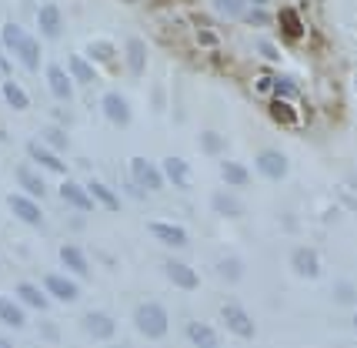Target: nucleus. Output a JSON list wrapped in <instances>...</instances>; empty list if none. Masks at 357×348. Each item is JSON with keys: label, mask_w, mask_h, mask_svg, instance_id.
Returning <instances> with one entry per match:
<instances>
[{"label": "nucleus", "mask_w": 357, "mask_h": 348, "mask_svg": "<svg viewBox=\"0 0 357 348\" xmlns=\"http://www.w3.org/2000/svg\"><path fill=\"white\" fill-rule=\"evenodd\" d=\"M267 114H271V121L280 124V127H297L301 124L297 108H291V101H287V97H274V101H271V108H267Z\"/></svg>", "instance_id": "obj_19"}, {"label": "nucleus", "mask_w": 357, "mask_h": 348, "mask_svg": "<svg viewBox=\"0 0 357 348\" xmlns=\"http://www.w3.org/2000/svg\"><path fill=\"white\" fill-rule=\"evenodd\" d=\"M250 7H267V3H271V0H248Z\"/></svg>", "instance_id": "obj_40"}, {"label": "nucleus", "mask_w": 357, "mask_h": 348, "mask_svg": "<svg viewBox=\"0 0 357 348\" xmlns=\"http://www.w3.org/2000/svg\"><path fill=\"white\" fill-rule=\"evenodd\" d=\"M17 295H20V301H24V305H31V308H37V312H44L47 305H50V298H47L37 285H31V282L17 285Z\"/></svg>", "instance_id": "obj_28"}, {"label": "nucleus", "mask_w": 357, "mask_h": 348, "mask_svg": "<svg viewBox=\"0 0 357 348\" xmlns=\"http://www.w3.org/2000/svg\"><path fill=\"white\" fill-rule=\"evenodd\" d=\"M61 198L70 208H77V211H93V208H97V201H93L91 191H87V184H77V181H63Z\"/></svg>", "instance_id": "obj_14"}, {"label": "nucleus", "mask_w": 357, "mask_h": 348, "mask_svg": "<svg viewBox=\"0 0 357 348\" xmlns=\"http://www.w3.org/2000/svg\"><path fill=\"white\" fill-rule=\"evenodd\" d=\"M331 295L337 305H357V285L354 282H337V285L331 288Z\"/></svg>", "instance_id": "obj_34"}, {"label": "nucleus", "mask_w": 357, "mask_h": 348, "mask_svg": "<svg viewBox=\"0 0 357 348\" xmlns=\"http://www.w3.org/2000/svg\"><path fill=\"white\" fill-rule=\"evenodd\" d=\"M17 184L27 191V194H33V198H44L47 194V184L31 171V168H20V171H17Z\"/></svg>", "instance_id": "obj_30"}, {"label": "nucleus", "mask_w": 357, "mask_h": 348, "mask_svg": "<svg viewBox=\"0 0 357 348\" xmlns=\"http://www.w3.org/2000/svg\"><path fill=\"white\" fill-rule=\"evenodd\" d=\"M291 268H294L297 278L314 282V278H321V254L314 252V248H307V245H301V248L291 252Z\"/></svg>", "instance_id": "obj_8"}, {"label": "nucleus", "mask_w": 357, "mask_h": 348, "mask_svg": "<svg viewBox=\"0 0 357 348\" xmlns=\"http://www.w3.org/2000/svg\"><path fill=\"white\" fill-rule=\"evenodd\" d=\"M218 275L224 282H241V278H244V261H241L237 254H227V258L218 261Z\"/></svg>", "instance_id": "obj_29"}, {"label": "nucleus", "mask_w": 357, "mask_h": 348, "mask_svg": "<svg viewBox=\"0 0 357 348\" xmlns=\"http://www.w3.org/2000/svg\"><path fill=\"white\" fill-rule=\"evenodd\" d=\"M354 332H357V315H354Z\"/></svg>", "instance_id": "obj_41"}, {"label": "nucleus", "mask_w": 357, "mask_h": 348, "mask_svg": "<svg viewBox=\"0 0 357 348\" xmlns=\"http://www.w3.org/2000/svg\"><path fill=\"white\" fill-rule=\"evenodd\" d=\"M84 335H91L93 342H110L117 335V321L107 315V312H87L84 321H80Z\"/></svg>", "instance_id": "obj_9"}, {"label": "nucleus", "mask_w": 357, "mask_h": 348, "mask_svg": "<svg viewBox=\"0 0 357 348\" xmlns=\"http://www.w3.org/2000/svg\"><path fill=\"white\" fill-rule=\"evenodd\" d=\"M87 191L93 194V201H97L100 208H107V211H121V194L110 188V184H104V181H91Z\"/></svg>", "instance_id": "obj_24"}, {"label": "nucleus", "mask_w": 357, "mask_h": 348, "mask_svg": "<svg viewBox=\"0 0 357 348\" xmlns=\"http://www.w3.org/2000/svg\"><path fill=\"white\" fill-rule=\"evenodd\" d=\"M0 321H7L10 328H24L27 318H24V312H20L10 298H0Z\"/></svg>", "instance_id": "obj_31"}, {"label": "nucleus", "mask_w": 357, "mask_h": 348, "mask_svg": "<svg viewBox=\"0 0 357 348\" xmlns=\"http://www.w3.org/2000/svg\"><path fill=\"white\" fill-rule=\"evenodd\" d=\"M301 94V87H297L291 78H274V97H287V101H294Z\"/></svg>", "instance_id": "obj_37"}, {"label": "nucleus", "mask_w": 357, "mask_h": 348, "mask_svg": "<svg viewBox=\"0 0 357 348\" xmlns=\"http://www.w3.org/2000/svg\"><path fill=\"white\" fill-rule=\"evenodd\" d=\"M134 328H137L144 338L160 342L164 335L171 332V315H167V308H164L160 301H144V305L134 308Z\"/></svg>", "instance_id": "obj_1"}, {"label": "nucleus", "mask_w": 357, "mask_h": 348, "mask_svg": "<svg viewBox=\"0 0 357 348\" xmlns=\"http://www.w3.org/2000/svg\"><path fill=\"white\" fill-rule=\"evenodd\" d=\"M220 321H224V328L231 335H237V338H254V335H257V325H254V318H250V312L244 305L227 301V305L220 308Z\"/></svg>", "instance_id": "obj_3"}, {"label": "nucleus", "mask_w": 357, "mask_h": 348, "mask_svg": "<svg viewBox=\"0 0 357 348\" xmlns=\"http://www.w3.org/2000/svg\"><path fill=\"white\" fill-rule=\"evenodd\" d=\"M3 41H7V48L20 57V64H24L27 71H37V67H40V44H37L33 37H27L17 24H7V27H3Z\"/></svg>", "instance_id": "obj_2"}, {"label": "nucleus", "mask_w": 357, "mask_h": 348, "mask_svg": "<svg viewBox=\"0 0 357 348\" xmlns=\"http://www.w3.org/2000/svg\"><path fill=\"white\" fill-rule=\"evenodd\" d=\"M74 84L77 80L70 78V71H63L61 64H50L47 67V87H50V94L57 97V101H70L74 97Z\"/></svg>", "instance_id": "obj_11"}, {"label": "nucleus", "mask_w": 357, "mask_h": 348, "mask_svg": "<svg viewBox=\"0 0 357 348\" xmlns=\"http://www.w3.org/2000/svg\"><path fill=\"white\" fill-rule=\"evenodd\" d=\"M44 291H47V295H54L57 301H67V305L80 298L77 282H70V278H63V275H47V278H44Z\"/></svg>", "instance_id": "obj_13"}, {"label": "nucleus", "mask_w": 357, "mask_h": 348, "mask_svg": "<svg viewBox=\"0 0 357 348\" xmlns=\"http://www.w3.org/2000/svg\"><path fill=\"white\" fill-rule=\"evenodd\" d=\"M124 57H127V71H130L134 78H140V74L147 71V44H144L140 37H127Z\"/></svg>", "instance_id": "obj_17"}, {"label": "nucleus", "mask_w": 357, "mask_h": 348, "mask_svg": "<svg viewBox=\"0 0 357 348\" xmlns=\"http://www.w3.org/2000/svg\"><path fill=\"white\" fill-rule=\"evenodd\" d=\"M61 261H63V268H70L74 275H80V278H87V275H91V261H87V254L80 252L77 245H63Z\"/></svg>", "instance_id": "obj_20"}, {"label": "nucleus", "mask_w": 357, "mask_h": 348, "mask_svg": "<svg viewBox=\"0 0 357 348\" xmlns=\"http://www.w3.org/2000/svg\"><path fill=\"white\" fill-rule=\"evenodd\" d=\"M187 342H194L197 348H214L218 345V332L204 321H190L187 325Z\"/></svg>", "instance_id": "obj_25"}, {"label": "nucleus", "mask_w": 357, "mask_h": 348, "mask_svg": "<svg viewBox=\"0 0 357 348\" xmlns=\"http://www.w3.org/2000/svg\"><path fill=\"white\" fill-rule=\"evenodd\" d=\"M37 27H40V34H44V37L57 41V37L63 34V14H61V7L44 3V7H40V14H37Z\"/></svg>", "instance_id": "obj_15"}, {"label": "nucleus", "mask_w": 357, "mask_h": 348, "mask_svg": "<svg viewBox=\"0 0 357 348\" xmlns=\"http://www.w3.org/2000/svg\"><path fill=\"white\" fill-rule=\"evenodd\" d=\"M27 154H31V158L37 161V164H40V168H47V171H57V174H63V171H67V164H63V161L57 158V154H54V151H47L44 144L31 141V144H27Z\"/></svg>", "instance_id": "obj_22"}, {"label": "nucleus", "mask_w": 357, "mask_h": 348, "mask_svg": "<svg viewBox=\"0 0 357 348\" xmlns=\"http://www.w3.org/2000/svg\"><path fill=\"white\" fill-rule=\"evenodd\" d=\"M244 20L254 24V27H264V24H271V14H267L264 7H254V10H244Z\"/></svg>", "instance_id": "obj_38"}, {"label": "nucleus", "mask_w": 357, "mask_h": 348, "mask_svg": "<svg viewBox=\"0 0 357 348\" xmlns=\"http://www.w3.org/2000/svg\"><path fill=\"white\" fill-rule=\"evenodd\" d=\"M130 181H134V184H140L144 191H151V194H154V191L164 188V181H167V177H164V171L157 168L154 161H147V158H140V154H134V158H130Z\"/></svg>", "instance_id": "obj_4"}, {"label": "nucleus", "mask_w": 357, "mask_h": 348, "mask_svg": "<svg viewBox=\"0 0 357 348\" xmlns=\"http://www.w3.org/2000/svg\"><path fill=\"white\" fill-rule=\"evenodd\" d=\"M147 231H151V238H157L160 245H171V248H184L187 245V231L174 222H151Z\"/></svg>", "instance_id": "obj_12"}, {"label": "nucleus", "mask_w": 357, "mask_h": 348, "mask_svg": "<svg viewBox=\"0 0 357 348\" xmlns=\"http://www.w3.org/2000/svg\"><path fill=\"white\" fill-rule=\"evenodd\" d=\"M220 177L227 188H248L250 184V171L241 161H220Z\"/></svg>", "instance_id": "obj_21"}, {"label": "nucleus", "mask_w": 357, "mask_h": 348, "mask_svg": "<svg viewBox=\"0 0 357 348\" xmlns=\"http://www.w3.org/2000/svg\"><path fill=\"white\" fill-rule=\"evenodd\" d=\"M354 87H357V80H354Z\"/></svg>", "instance_id": "obj_42"}, {"label": "nucleus", "mask_w": 357, "mask_h": 348, "mask_svg": "<svg viewBox=\"0 0 357 348\" xmlns=\"http://www.w3.org/2000/svg\"><path fill=\"white\" fill-rule=\"evenodd\" d=\"M44 141L54 147V151H67L70 147V138L63 134L61 127H44Z\"/></svg>", "instance_id": "obj_36"}, {"label": "nucleus", "mask_w": 357, "mask_h": 348, "mask_svg": "<svg viewBox=\"0 0 357 348\" xmlns=\"http://www.w3.org/2000/svg\"><path fill=\"white\" fill-rule=\"evenodd\" d=\"M87 54H91V61L107 64V67H114V64H117V44H114V41H107V37H97V41H91V44H87Z\"/></svg>", "instance_id": "obj_23"}, {"label": "nucleus", "mask_w": 357, "mask_h": 348, "mask_svg": "<svg viewBox=\"0 0 357 348\" xmlns=\"http://www.w3.org/2000/svg\"><path fill=\"white\" fill-rule=\"evenodd\" d=\"M224 147H227L224 134H218V131H204V134H201V151H204V154L218 158V154H224Z\"/></svg>", "instance_id": "obj_32"}, {"label": "nucleus", "mask_w": 357, "mask_h": 348, "mask_svg": "<svg viewBox=\"0 0 357 348\" xmlns=\"http://www.w3.org/2000/svg\"><path fill=\"white\" fill-rule=\"evenodd\" d=\"M67 71H70V78L77 80V84H93V80H97V71H93V64L84 61L80 54H74V57L67 61Z\"/></svg>", "instance_id": "obj_26"}, {"label": "nucleus", "mask_w": 357, "mask_h": 348, "mask_svg": "<svg viewBox=\"0 0 357 348\" xmlns=\"http://www.w3.org/2000/svg\"><path fill=\"white\" fill-rule=\"evenodd\" d=\"M214 10L224 17H244L248 10V0H214Z\"/></svg>", "instance_id": "obj_35"}, {"label": "nucleus", "mask_w": 357, "mask_h": 348, "mask_svg": "<svg viewBox=\"0 0 357 348\" xmlns=\"http://www.w3.org/2000/svg\"><path fill=\"white\" fill-rule=\"evenodd\" d=\"M278 24H280V31H284V37H291V41H297V37L304 34V20H301L297 10H291V7H284L278 14Z\"/></svg>", "instance_id": "obj_27"}, {"label": "nucleus", "mask_w": 357, "mask_h": 348, "mask_svg": "<svg viewBox=\"0 0 357 348\" xmlns=\"http://www.w3.org/2000/svg\"><path fill=\"white\" fill-rule=\"evenodd\" d=\"M100 111H104V117H107L110 124H117V127H127L130 117H134L130 101L124 94H117V91H107V94L100 97Z\"/></svg>", "instance_id": "obj_7"}, {"label": "nucleus", "mask_w": 357, "mask_h": 348, "mask_svg": "<svg viewBox=\"0 0 357 348\" xmlns=\"http://www.w3.org/2000/svg\"><path fill=\"white\" fill-rule=\"evenodd\" d=\"M160 171H164V177L171 181V188H177V191L194 188V168H190V161L177 158V154H167L164 164H160Z\"/></svg>", "instance_id": "obj_5"}, {"label": "nucleus", "mask_w": 357, "mask_h": 348, "mask_svg": "<svg viewBox=\"0 0 357 348\" xmlns=\"http://www.w3.org/2000/svg\"><path fill=\"white\" fill-rule=\"evenodd\" d=\"M211 208L220 218H241L244 215V201L237 194H231V191H214L211 194Z\"/></svg>", "instance_id": "obj_18"}, {"label": "nucleus", "mask_w": 357, "mask_h": 348, "mask_svg": "<svg viewBox=\"0 0 357 348\" xmlns=\"http://www.w3.org/2000/svg\"><path fill=\"white\" fill-rule=\"evenodd\" d=\"M10 211H14L24 224H44V211H40L37 201L27 198V194H10Z\"/></svg>", "instance_id": "obj_16"}, {"label": "nucleus", "mask_w": 357, "mask_h": 348, "mask_svg": "<svg viewBox=\"0 0 357 348\" xmlns=\"http://www.w3.org/2000/svg\"><path fill=\"white\" fill-rule=\"evenodd\" d=\"M3 101L10 104V108H17V111H24L31 101H27V94H24V87L20 84H14V80H3Z\"/></svg>", "instance_id": "obj_33"}, {"label": "nucleus", "mask_w": 357, "mask_h": 348, "mask_svg": "<svg viewBox=\"0 0 357 348\" xmlns=\"http://www.w3.org/2000/svg\"><path fill=\"white\" fill-rule=\"evenodd\" d=\"M254 164H257V171L264 174L267 181H284V177H287V171H291V161H287V154H284V151H274V147L261 151Z\"/></svg>", "instance_id": "obj_6"}, {"label": "nucleus", "mask_w": 357, "mask_h": 348, "mask_svg": "<svg viewBox=\"0 0 357 348\" xmlns=\"http://www.w3.org/2000/svg\"><path fill=\"white\" fill-rule=\"evenodd\" d=\"M164 275H167V282H171V285H177L181 291H194V288L201 285V275L190 268L187 261H177V258L164 261Z\"/></svg>", "instance_id": "obj_10"}, {"label": "nucleus", "mask_w": 357, "mask_h": 348, "mask_svg": "<svg viewBox=\"0 0 357 348\" xmlns=\"http://www.w3.org/2000/svg\"><path fill=\"white\" fill-rule=\"evenodd\" d=\"M257 50L264 54L267 61H280V50H278V44H271V41H261V44H257Z\"/></svg>", "instance_id": "obj_39"}]
</instances>
